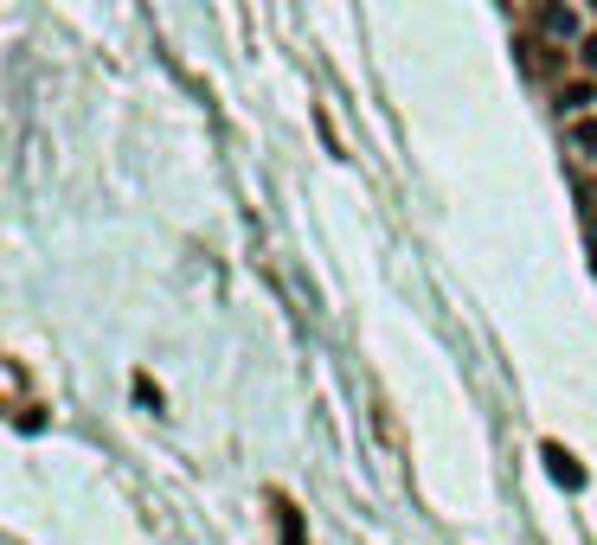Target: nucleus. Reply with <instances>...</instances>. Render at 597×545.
I'll list each match as a JSON object with an SVG mask.
<instances>
[{
	"mask_svg": "<svg viewBox=\"0 0 597 545\" xmlns=\"http://www.w3.org/2000/svg\"><path fill=\"white\" fill-rule=\"evenodd\" d=\"M540 33H546V39H578V13H572V0H546V7H540Z\"/></svg>",
	"mask_w": 597,
	"mask_h": 545,
	"instance_id": "nucleus-1",
	"label": "nucleus"
},
{
	"mask_svg": "<svg viewBox=\"0 0 597 545\" xmlns=\"http://www.w3.org/2000/svg\"><path fill=\"white\" fill-rule=\"evenodd\" d=\"M540 456H546V475H553L560 488H585V469H578V456H572V449H560V443H546Z\"/></svg>",
	"mask_w": 597,
	"mask_h": 545,
	"instance_id": "nucleus-2",
	"label": "nucleus"
},
{
	"mask_svg": "<svg viewBox=\"0 0 597 545\" xmlns=\"http://www.w3.org/2000/svg\"><path fill=\"white\" fill-rule=\"evenodd\" d=\"M276 526H283V545H308V533H302V513L290 508V501H276Z\"/></svg>",
	"mask_w": 597,
	"mask_h": 545,
	"instance_id": "nucleus-3",
	"label": "nucleus"
},
{
	"mask_svg": "<svg viewBox=\"0 0 597 545\" xmlns=\"http://www.w3.org/2000/svg\"><path fill=\"white\" fill-rule=\"evenodd\" d=\"M521 52H527V72H533V77H540V72H553V52H546L540 39H527Z\"/></svg>",
	"mask_w": 597,
	"mask_h": 545,
	"instance_id": "nucleus-4",
	"label": "nucleus"
},
{
	"mask_svg": "<svg viewBox=\"0 0 597 545\" xmlns=\"http://www.w3.org/2000/svg\"><path fill=\"white\" fill-rule=\"evenodd\" d=\"M560 103H565V109H585V103H597V90H591V84H572Z\"/></svg>",
	"mask_w": 597,
	"mask_h": 545,
	"instance_id": "nucleus-5",
	"label": "nucleus"
},
{
	"mask_svg": "<svg viewBox=\"0 0 597 545\" xmlns=\"http://www.w3.org/2000/svg\"><path fill=\"white\" fill-rule=\"evenodd\" d=\"M578 58H585V65H591V72H597V33L585 39V45H578Z\"/></svg>",
	"mask_w": 597,
	"mask_h": 545,
	"instance_id": "nucleus-6",
	"label": "nucleus"
},
{
	"mask_svg": "<svg viewBox=\"0 0 597 545\" xmlns=\"http://www.w3.org/2000/svg\"><path fill=\"white\" fill-rule=\"evenodd\" d=\"M578 142H585V148H597V122H578Z\"/></svg>",
	"mask_w": 597,
	"mask_h": 545,
	"instance_id": "nucleus-7",
	"label": "nucleus"
},
{
	"mask_svg": "<svg viewBox=\"0 0 597 545\" xmlns=\"http://www.w3.org/2000/svg\"><path fill=\"white\" fill-rule=\"evenodd\" d=\"M591 257H597V231H591Z\"/></svg>",
	"mask_w": 597,
	"mask_h": 545,
	"instance_id": "nucleus-8",
	"label": "nucleus"
}]
</instances>
